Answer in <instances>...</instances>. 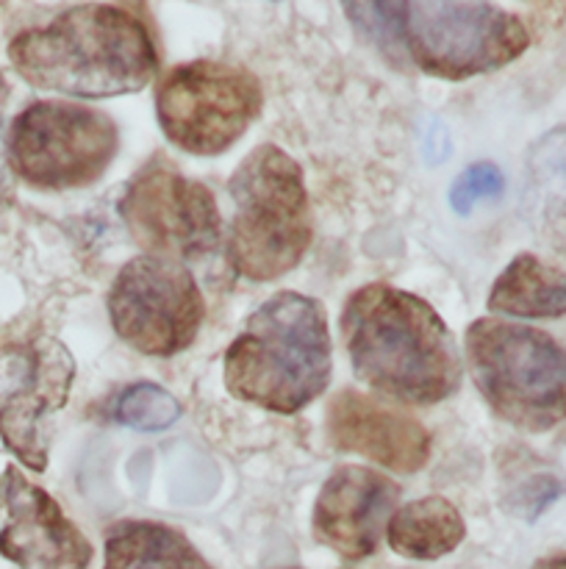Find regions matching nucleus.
<instances>
[{
	"label": "nucleus",
	"mask_w": 566,
	"mask_h": 569,
	"mask_svg": "<svg viewBox=\"0 0 566 569\" xmlns=\"http://www.w3.org/2000/svg\"><path fill=\"white\" fill-rule=\"evenodd\" d=\"M355 376L400 403L433 406L461 383V356L442 317L386 283L361 287L342 315Z\"/></svg>",
	"instance_id": "nucleus-1"
},
{
	"label": "nucleus",
	"mask_w": 566,
	"mask_h": 569,
	"mask_svg": "<svg viewBox=\"0 0 566 569\" xmlns=\"http://www.w3.org/2000/svg\"><path fill=\"white\" fill-rule=\"evenodd\" d=\"M9 53L28 83L75 98L139 92L159 67L148 28L117 6H75L20 33Z\"/></svg>",
	"instance_id": "nucleus-2"
},
{
	"label": "nucleus",
	"mask_w": 566,
	"mask_h": 569,
	"mask_svg": "<svg viewBox=\"0 0 566 569\" xmlns=\"http://www.w3.org/2000/svg\"><path fill=\"white\" fill-rule=\"evenodd\" d=\"M233 398L275 415H294L331 381V333L322 306L297 292L272 295L253 311L225 353Z\"/></svg>",
	"instance_id": "nucleus-3"
},
{
	"label": "nucleus",
	"mask_w": 566,
	"mask_h": 569,
	"mask_svg": "<svg viewBox=\"0 0 566 569\" xmlns=\"http://www.w3.org/2000/svg\"><path fill=\"white\" fill-rule=\"evenodd\" d=\"M228 259L250 281H272L300 264L311 242L309 194L297 161L261 144L233 172Z\"/></svg>",
	"instance_id": "nucleus-4"
},
{
	"label": "nucleus",
	"mask_w": 566,
	"mask_h": 569,
	"mask_svg": "<svg viewBox=\"0 0 566 569\" xmlns=\"http://www.w3.org/2000/svg\"><path fill=\"white\" fill-rule=\"evenodd\" d=\"M466 365L492 411L522 431L566 420V350L536 328L477 320L466 331Z\"/></svg>",
	"instance_id": "nucleus-5"
},
{
	"label": "nucleus",
	"mask_w": 566,
	"mask_h": 569,
	"mask_svg": "<svg viewBox=\"0 0 566 569\" xmlns=\"http://www.w3.org/2000/svg\"><path fill=\"white\" fill-rule=\"evenodd\" d=\"M400 37L420 70L447 81L499 70L530 44L519 17L499 6L449 0L403 3Z\"/></svg>",
	"instance_id": "nucleus-6"
},
{
	"label": "nucleus",
	"mask_w": 566,
	"mask_h": 569,
	"mask_svg": "<svg viewBox=\"0 0 566 569\" xmlns=\"http://www.w3.org/2000/svg\"><path fill=\"white\" fill-rule=\"evenodd\" d=\"M117 153V126L103 111L72 103H33L14 120L9 161L39 189L94 183Z\"/></svg>",
	"instance_id": "nucleus-7"
},
{
	"label": "nucleus",
	"mask_w": 566,
	"mask_h": 569,
	"mask_svg": "<svg viewBox=\"0 0 566 569\" xmlns=\"http://www.w3.org/2000/svg\"><path fill=\"white\" fill-rule=\"evenodd\" d=\"M261 111V87L247 70L192 61L164 76L155 114L172 144L194 156L225 153Z\"/></svg>",
	"instance_id": "nucleus-8"
},
{
	"label": "nucleus",
	"mask_w": 566,
	"mask_h": 569,
	"mask_svg": "<svg viewBox=\"0 0 566 569\" xmlns=\"http://www.w3.org/2000/svg\"><path fill=\"white\" fill-rule=\"evenodd\" d=\"M205 303L186 267L159 256L128 261L109 292V317L122 342L144 356H175L194 342Z\"/></svg>",
	"instance_id": "nucleus-9"
},
{
	"label": "nucleus",
	"mask_w": 566,
	"mask_h": 569,
	"mask_svg": "<svg viewBox=\"0 0 566 569\" xmlns=\"http://www.w3.org/2000/svg\"><path fill=\"white\" fill-rule=\"evenodd\" d=\"M120 214L131 237L159 259H198L220 242L214 194L164 161H153L133 176Z\"/></svg>",
	"instance_id": "nucleus-10"
},
{
	"label": "nucleus",
	"mask_w": 566,
	"mask_h": 569,
	"mask_svg": "<svg viewBox=\"0 0 566 569\" xmlns=\"http://www.w3.org/2000/svg\"><path fill=\"white\" fill-rule=\"evenodd\" d=\"M0 506L6 528L0 553L20 569H87L92 545L64 517L61 506L44 489L28 483L14 467L0 478Z\"/></svg>",
	"instance_id": "nucleus-11"
},
{
	"label": "nucleus",
	"mask_w": 566,
	"mask_h": 569,
	"mask_svg": "<svg viewBox=\"0 0 566 569\" xmlns=\"http://www.w3.org/2000/svg\"><path fill=\"white\" fill-rule=\"evenodd\" d=\"M400 498L392 478L366 467H342L322 487L314 503L316 542L327 545L344 559L361 561L375 553L388 515Z\"/></svg>",
	"instance_id": "nucleus-12"
},
{
	"label": "nucleus",
	"mask_w": 566,
	"mask_h": 569,
	"mask_svg": "<svg viewBox=\"0 0 566 569\" xmlns=\"http://www.w3.org/2000/svg\"><path fill=\"white\" fill-rule=\"evenodd\" d=\"M327 437L394 472H416L431 456V437L414 417L358 392H338L327 409Z\"/></svg>",
	"instance_id": "nucleus-13"
},
{
	"label": "nucleus",
	"mask_w": 566,
	"mask_h": 569,
	"mask_svg": "<svg viewBox=\"0 0 566 569\" xmlns=\"http://www.w3.org/2000/svg\"><path fill=\"white\" fill-rule=\"evenodd\" d=\"M72 356L55 339H42L33 348V370L26 389L0 406V437L11 453L31 470L48 467L44 420L67 403L72 387Z\"/></svg>",
	"instance_id": "nucleus-14"
},
{
	"label": "nucleus",
	"mask_w": 566,
	"mask_h": 569,
	"mask_svg": "<svg viewBox=\"0 0 566 569\" xmlns=\"http://www.w3.org/2000/svg\"><path fill=\"white\" fill-rule=\"evenodd\" d=\"M522 217L544 242L566 248V126L544 133L527 153Z\"/></svg>",
	"instance_id": "nucleus-15"
},
{
	"label": "nucleus",
	"mask_w": 566,
	"mask_h": 569,
	"mask_svg": "<svg viewBox=\"0 0 566 569\" xmlns=\"http://www.w3.org/2000/svg\"><path fill=\"white\" fill-rule=\"evenodd\" d=\"M488 309L527 320H555L566 315V272L522 253L505 267L488 295Z\"/></svg>",
	"instance_id": "nucleus-16"
},
{
	"label": "nucleus",
	"mask_w": 566,
	"mask_h": 569,
	"mask_svg": "<svg viewBox=\"0 0 566 569\" xmlns=\"http://www.w3.org/2000/svg\"><path fill=\"white\" fill-rule=\"evenodd\" d=\"M103 569H214L186 537L159 522H122L105 539Z\"/></svg>",
	"instance_id": "nucleus-17"
},
{
	"label": "nucleus",
	"mask_w": 566,
	"mask_h": 569,
	"mask_svg": "<svg viewBox=\"0 0 566 569\" xmlns=\"http://www.w3.org/2000/svg\"><path fill=\"white\" fill-rule=\"evenodd\" d=\"M388 545L405 559L433 561L453 553L464 539V520L444 498H422L388 520Z\"/></svg>",
	"instance_id": "nucleus-18"
},
{
	"label": "nucleus",
	"mask_w": 566,
	"mask_h": 569,
	"mask_svg": "<svg viewBox=\"0 0 566 569\" xmlns=\"http://www.w3.org/2000/svg\"><path fill=\"white\" fill-rule=\"evenodd\" d=\"M117 417L137 431H164L181 417V406L155 383H133L117 406Z\"/></svg>",
	"instance_id": "nucleus-19"
},
{
	"label": "nucleus",
	"mask_w": 566,
	"mask_h": 569,
	"mask_svg": "<svg viewBox=\"0 0 566 569\" xmlns=\"http://www.w3.org/2000/svg\"><path fill=\"white\" fill-rule=\"evenodd\" d=\"M505 181L503 172L492 161H477V164L466 167L458 178H455L453 189H449V206L458 214H469L472 206L481 200H492L503 192Z\"/></svg>",
	"instance_id": "nucleus-20"
},
{
	"label": "nucleus",
	"mask_w": 566,
	"mask_h": 569,
	"mask_svg": "<svg viewBox=\"0 0 566 569\" xmlns=\"http://www.w3.org/2000/svg\"><path fill=\"white\" fill-rule=\"evenodd\" d=\"M344 11L381 48H397V44H403V37H400L403 3H350L344 6Z\"/></svg>",
	"instance_id": "nucleus-21"
},
{
	"label": "nucleus",
	"mask_w": 566,
	"mask_h": 569,
	"mask_svg": "<svg viewBox=\"0 0 566 569\" xmlns=\"http://www.w3.org/2000/svg\"><path fill=\"white\" fill-rule=\"evenodd\" d=\"M564 495V483L553 476H533L522 483L519 489H514V495L508 498L511 515L522 517V520H536L538 515H544L547 506H553L555 500Z\"/></svg>",
	"instance_id": "nucleus-22"
},
{
	"label": "nucleus",
	"mask_w": 566,
	"mask_h": 569,
	"mask_svg": "<svg viewBox=\"0 0 566 569\" xmlns=\"http://www.w3.org/2000/svg\"><path fill=\"white\" fill-rule=\"evenodd\" d=\"M533 569H566V556H553V559L538 561Z\"/></svg>",
	"instance_id": "nucleus-23"
},
{
	"label": "nucleus",
	"mask_w": 566,
	"mask_h": 569,
	"mask_svg": "<svg viewBox=\"0 0 566 569\" xmlns=\"http://www.w3.org/2000/svg\"><path fill=\"white\" fill-rule=\"evenodd\" d=\"M6 194V176H3V144H0V200Z\"/></svg>",
	"instance_id": "nucleus-24"
}]
</instances>
